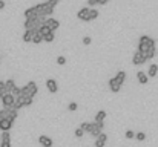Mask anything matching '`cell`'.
Returning a JSON list of instances; mask_svg holds the SVG:
<instances>
[{"label": "cell", "instance_id": "1", "mask_svg": "<svg viewBox=\"0 0 158 147\" xmlns=\"http://www.w3.org/2000/svg\"><path fill=\"white\" fill-rule=\"evenodd\" d=\"M138 52H141L146 60H152L156 54L155 40L149 35H141L140 40H138Z\"/></svg>", "mask_w": 158, "mask_h": 147}, {"label": "cell", "instance_id": "2", "mask_svg": "<svg viewBox=\"0 0 158 147\" xmlns=\"http://www.w3.org/2000/svg\"><path fill=\"white\" fill-rule=\"evenodd\" d=\"M36 9H37V17H51V16L54 14V8L49 6L48 2L37 3V5H36Z\"/></svg>", "mask_w": 158, "mask_h": 147}, {"label": "cell", "instance_id": "3", "mask_svg": "<svg viewBox=\"0 0 158 147\" xmlns=\"http://www.w3.org/2000/svg\"><path fill=\"white\" fill-rule=\"evenodd\" d=\"M37 92H39V86L36 84V81H28L26 86L22 87V95H23V97H31V98H34V97L37 95ZM22 95H20V97H22Z\"/></svg>", "mask_w": 158, "mask_h": 147}, {"label": "cell", "instance_id": "4", "mask_svg": "<svg viewBox=\"0 0 158 147\" xmlns=\"http://www.w3.org/2000/svg\"><path fill=\"white\" fill-rule=\"evenodd\" d=\"M103 129H104V123H89V127L86 130V133L92 135L94 138H97L100 133H103Z\"/></svg>", "mask_w": 158, "mask_h": 147}, {"label": "cell", "instance_id": "5", "mask_svg": "<svg viewBox=\"0 0 158 147\" xmlns=\"http://www.w3.org/2000/svg\"><path fill=\"white\" fill-rule=\"evenodd\" d=\"M0 100H2V104L5 109H11L14 106V101L16 98L11 95V94H3V95H0Z\"/></svg>", "mask_w": 158, "mask_h": 147}, {"label": "cell", "instance_id": "6", "mask_svg": "<svg viewBox=\"0 0 158 147\" xmlns=\"http://www.w3.org/2000/svg\"><path fill=\"white\" fill-rule=\"evenodd\" d=\"M23 26H25V29H36V31H37L42 25H40L39 19L36 17V19H26L25 23H23Z\"/></svg>", "mask_w": 158, "mask_h": 147}, {"label": "cell", "instance_id": "7", "mask_svg": "<svg viewBox=\"0 0 158 147\" xmlns=\"http://www.w3.org/2000/svg\"><path fill=\"white\" fill-rule=\"evenodd\" d=\"M45 25H46V26H48L52 32H55V31L58 29V26H60V22H58L57 19H54V17H46Z\"/></svg>", "mask_w": 158, "mask_h": 147}, {"label": "cell", "instance_id": "8", "mask_svg": "<svg viewBox=\"0 0 158 147\" xmlns=\"http://www.w3.org/2000/svg\"><path fill=\"white\" fill-rule=\"evenodd\" d=\"M89 13H91V8H81L77 13V19L81 22H89Z\"/></svg>", "mask_w": 158, "mask_h": 147}, {"label": "cell", "instance_id": "9", "mask_svg": "<svg viewBox=\"0 0 158 147\" xmlns=\"http://www.w3.org/2000/svg\"><path fill=\"white\" fill-rule=\"evenodd\" d=\"M107 86H109V90H111L112 94H118V92H120V89H121V84H120L114 77L107 81Z\"/></svg>", "mask_w": 158, "mask_h": 147}, {"label": "cell", "instance_id": "10", "mask_svg": "<svg viewBox=\"0 0 158 147\" xmlns=\"http://www.w3.org/2000/svg\"><path fill=\"white\" fill-rule=\"evenodd\" d=\"M46 89H48L51 94H57V92H58V83H57L54 78H48V80H46Z\"/></svg>", "mask_w": 158, "mask_h": 147}, {"label": "cell", "instance_id": "11", "mask_svg": "<svg viewBox=\"0 0 158 147\" xmlns=\"http://www.w3.org/2000/svg\"><path fill=\"white\" fill-rule=\"evenodd\" d=\"M146 61H147V60L144 58V55H143L141 52H138V51H137V52L134 54V57H132V63H134L135 66H140V64H144Z\"/></svg>", "mask_w": 158, "mask_h": 147}, {"label": "cell", "instance_id": "12", "mask_svg": "<svg viewBox=\"0 0 158 147\" xmlns=\"http://www.w3.org/2000/svg\"><path fill=\"white\" fill-rule=\"evenodd\" d=\"M39 142H40V145L42 147H52V139L49 138V136H46V135H40L39 136Z\"/></svg>", "mask_w": 158, "mask_h": 147}, {"label": "cell", "instance_id": "13", "mask_svg": "<svg viewBox=\"0 0 158 147\" xmlns=\"http://www.w3.org/2000/svg\"><path fill=\"white\" fill-rule=\"evenodd\" d=\"M106 142H107V135L106 133H100L95 138V147H104Z\"/></svg>", "mask_w": 158, "mask_h": 147}, {"label": "cell", "instance_id": "14", "mask_svg": "<svg viewBox=\"0 0 158 147\" xmlns=\"http://www.w3.org/2000/svg\"><path fill=\"white\" fill-rule=\"evenodd\" d=\"M36 29H26L25 31V34L22 35V39H23V42H26V43H29V42H32V39H34V35H36Z\"/></svg>", "mask_w": 158, "mask_h": 147}, {"label": "cell", "instance_id": "15", "mask_svg": "<svg viewBox=\"0 0 158 147\" xmlns=\"http://www.w3.org/2000/svg\"><path fill=\"white\" fill-rule=\"evenodd\" d=\"M13 124L14 123H11L9 119H2V121H0V130H2V132H9Z\"/></svg>", "mask_w": 158, "mask_h": 147}, {"label": "cell", "instance_id": "16", "mask_svg": "<svg viewBox=\"0 0 158 147\" xmlns=\"http://www.w3.org/2000/svg\"><path fill=\"white\" fill-rule=\"evenodd\" d=\"M23 16H25V19H36V17H37V9H36V6H31V8L25 9Z\"/></svg>", "mask_w": 158, "mask_h": 147}, {"label": "cell", "instance_id": "17", "mask_svg": "<svg viewBox=\"0 0 158 147\" xmlns=\"http://www.w3.org/2000/svg\"><path fill=\"white\" fill-rule=\"evenodd\" d=\"M137 80H138V83L140 84H147V81H149V77H147V74H144L143 71H138L137 72Z\"/></svg>", "mask_w": 158, "mask_h": 147}, {"label": "cell", "instance_id": "18", "mask_svg": "<svg viewBox=\"0 0 158 147\" xmlns=\"http://www.w3.org/2000/svg\"><path fill=\"white\" fill-rule=\"evenodd\" d=\"M17 116H19V113H17V110L16 109H6V119H9L11 123H14L16 119H17Z\"/></svg>", "mask_w": 158, "mask_h": 147}, {"label": "cell", "instance_id": "19", "mask_svg": "<svg viewBox=\"0 0 158 147\" xmlns=\"http://www.w3.org/2000/svg\"><path fill=\"white\" fill-rule=\"evenodd\" d=\"M146 74H147V77H152V78H153V77H156V74H158V64H156V63L150 64Z\"/></svg>", "mask_w": 158, "mask_h": 147}, {"label": "cell", "instance_id": "20", "mask_svg": "<svg viewBox=\"0 0 158 147\" xmlns=\"http://www.w3.org/2000/svg\"><path fill=\"white\" fill-rule=\"evenodd\" d=\"M14 87H16V81L13 78H9V80L5 81V90H6V94H11Z\"/></svg>", "mask_w": 158, "mask_h": 147}, {"label": "cell", "instance_id": "21", "mask_svg": "<svg viewBox=\"0 0 158 147\" xmlns=\"http://www.w3.org/2000/svg\"><path fill=\"white\" fill-rule=\"evenodd\" d=\"M106 116H107L106 110H98V112L95 113V123H103V121L106 119Z\"/></svg>", "mask_w": 158, "mask_h": 147}, {"label": "cell", "instance_id": "22", "mask_svg": "<svg viewBox=\"0 0 158 147\" xmlns=\"http://www.w3.org/2000/svg\"><path fill=\"white\" fill-rule=\"evenodd\" d=\"M37 32H39V34H40L42 37H46V35H48V34H51L52 31H51V29H49V28H48L46 25H42V26H40V28L37 29Z\"/></svg>", "mask_w": 158, "mask_h": 147}, {"label": "cell", "instance_id": "23", "mask_svg": "<svg viewBox=\"0 0 158 147\" xmlns=\"http://www.w3.org/2000/svg\"><path fill=\"white\" fill-rule=\"evenodd\" d=\"M114 78H115L121 86H123V83H124V80H126V72H124V71H120V72H117V74H115V77H114Z\"/></svg>", "mask_w": 158, "mask_h": 147}, {"label": "cell", "instance_id": "24", "mask_svg": "<svg viewBox=\"0 0 158 147\" xmlns=\"http://www.w3.org/2000/svg\"><path fill=\"white\" fill-rule=\"evenodd\" d=\"M20 100H22V103H23V107H29L32 103H34V98H31V97H20Z\"/></svg>", "mask_w": 158, "mask_h": 147}, {"label": "cell", "instance_id": "25", "mask_svg": "<svg viewBox=\"0 0 158 147\" xmlns=\"http://www.w3.org/2000/svg\"><path fill=\"white\" fill-rule=\"evenodd\" d=\"M0 142H11L9 132H2V135H0Z\"/></svg>", "mask_w": 158, "mask_h": 147}, {"label": "cell", "instance_id": "26", "mask_svg": "<svg viewBox=\"0 0 158 147\" xmlns=\"http://www.w3.org/2000/svg\"><path fill=\"white\" fill-rule=\"evenodd\" d=\"M98 16H100V11H97L95 8H94V9H91V13H89V22H92V20L98 19Z\"/></svg>", "mask_w": 158, "mask_h": 147}, {"label": "cell", "instance_id": "27", "mask_svg": "<svg viewBox=\"0 0 158 147\" xmlns=\"http://www.w3.org/2000/svg\"><path fill=\"white\" fill-rule=\"evenodd\" d=\"M23 107V103H22V100H20V97L19 98H16V101H14V106H13V109H16V110H20Z\"/></svg>", "mask_w": 158, "mask_h": 147}, {"label": "cell", "instance_id": "28", "mask_svg": "<svg viewBox=\"0 0 158 147\" xmlns=\"http://www.w3.org/2000/svg\"><path fill=\"white\" fill-rule=\"evenodd\" d=\"M42 42H43V37H42L39 32H36V35H34V39H32V43H34V45H40Z\"/></svg>", "mask_w": 158, "mask_h": 147}, {"label": "cell", "instance_id": "29", "mask_svg": "<svg viewBox=\"0 0 158 147\" xmlns=\"http://www.w3.org/2000/svg\"><path fill=\"white\" fill-rule=\"evenodd\" d=\"M11 95H13L14 98H19V97L22 95V87H17V86H16V87L13 89V92H11Z\"/></svg>", "mask_w": 158, "mask_h": 147}, {"label": "cell", "instance_id": "30", "mask_svg": "<svg viewBox=\"0 0 158 147\" xmlns=\"http://www.w3.org/2000/svg\"><path fill=\"white\" fill-rule=\"evenodd\" d=\"M54 39H55V34H54V32H51V34H48L46 37H43V42L51 43V42H54Z\"/></svg>", "mask_w": 158, "mask_h": 147}, {"label": "cell", "instance_id": "31", "mask_svg": "<svg viewBox=\"0 0 158 147\" xmlns=\"http://www.w3.org/2000/svg\"><path fill=\"white\" fill-rule=\"evenodd\" d=\"M77 109H78V104H77V103H74V101H72V103H69V104H68V110L75 112Z\"/></svg>", "mask_w": 158, "mask_h": 147}, {"label": "cell", "instance_id": "32", "mask_svg": "<svg viewBox=\"0 0 158 147\" xmlns=\"http://www.w3.org/2000/svg\"><path fill=\"white\" fill-rule=\"evenodd\" d=\"M124 138H126V139H132V138H135V132H132V130H126V132H124Z\"/></svg>", "mask_w": 158, "mask_h": 147}, {"label": "cell", "instance_id": "33", "mask_svg": "<svg viewBox=\"0 0 158 147\" xmlns=\"http://www.w3.org/2000/svg\"><path fill=\"white\" fill-rule=\"evenodd\" d=\"M135 139H137V141H144V139H146L144 132H138V133H135Z\"/></svg>", "mask_w": 158, "mask_h": 147}, {"label": "cell", "instance_id": "34", "mask_svg": "<svg viewBox=\"0 0 158 147\" xmlns=\"http://www.w3.org/2000/svg\"><path fill=\"white\" fill-rule=\"evenodd\" d=\"M57 64H60V66L66 64V58H65L63 55H58V57H57Z\"/></svg>", "mask_w": 158, "mask_h": 147}, {"label": "cell", "instance_id": "35", "mask_svg": "<svg viewBox=\"0 0 158 147\" xmlns=\"http://www.w3.org/2000/svg\"><path fill=\"white\" fill-rule=\"evenodd\" d=\"M88 5H89V6H97V5H101V0H88Z\"/></svg>", "mask_w": 158, "mask_h": 147}, {"label": "cell", "instance_id": "36", "mask_svg": "<svg viewBox=\"0 0 158 147\" xmlns=\"http://www.w3.org/2000/svg\"><path fill=\"white\" fill-rule=\"evenodd\" d=\"M46 2L49 3V6H52V8L55 9V6H57V5L60 3V0H46Z\"/></svg>", "mask_w": 158, "mask_h": 147}, {"label": "cell", "instance_id": "37", "mask_svg": "<svg viewBox=\"0 0 158 147\" xmlns=\"http://www.w3.org/2000/svg\"><path fill=\"white\" fill-rule=\"evenodd\" d=\"M92 43V39L89 37V35H86V37H83V45H86V46H89Z\"/></svg>", "mask_w": 158, "mask_h": 147}, {"label": "cell", "instance_id": "38", "mask_svg": "<svg viewBox=\"0 0 158 147\" xmlns=\"http://www.w3.org/2000/svg\"><path fill=\"white\" fill-rule=\"evenodd\" d=\"M74 135H75L77 138H81V136L85 135V132H83V130H81V129L78 127V129H75V132H74Z\"/></svg>", "mask_w": 158, "mask_h": 147}, {"label": "cell", "instance_id": "39", "mask_svg": "<svg viewBox=\"0 0 158 147\" xmlns=\"http://www.w3.org/2000/svg\"><path fill=\"white\" fill-rule=\"evenodd\" d=\"M3 94H6V90H5V81L0 80V95H3Z\"/></svg>", "mask_w": 158, "mask_h": 147}, {"label": "cell", "instance_id": "40", "mask_svg": "<svg viewBox=\"0 0 158 147\" xmlns=\"http://www.w3.org/2000/svg\"><path fill=\"white\" fill-rule=\"evenodd\" d=\"M0 147H11V142H0Z\"/></svg>", "mask_w": 158, "mask_h": 147}, {"label": "cell", "instance_id": "41", "mask_svg": "<svg viewBox=\"0 0 158 147\" xmlns=\"http://www.w3.org/2000/svg\"><path fill=\"white\" fill-rule=\"evenodd\" d=\"M5 5H6V3L3 2V0H0V9H3V8H5Z\"/></svg>", "mask_w": 158, "mask_h": 147}, {"label": "cell", "instance_id": "42", "mask_svg": "<svg viewBox=\"0 0 158 147\" xmlns=\"http://www.w3.org/2000/svg\"><path fill=\"white\" fill-rule=\"evenodd\" d=\"M109 2H111V0H101V6L106 5V3H109Z\"/></svg>", "mask_w": 158, "mask_h": 147}, {"label": "cell", "instance_id": "43", "mask_svg": "<svg viewBox=\"0 0 158 147\" xmlns=\"http://www.w3.org/2000/svg\"><path fill=\"white\" fill-rule=\"evenodd\" d=\"M0 60H2V58H0ZM0 63H2V61H0Z\"/></svg>", "mask_w": 158, "mask_h": 147}]
</instances>
